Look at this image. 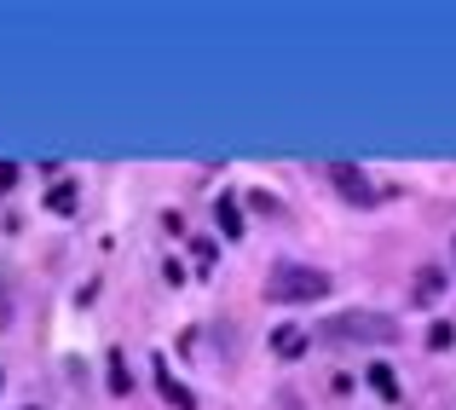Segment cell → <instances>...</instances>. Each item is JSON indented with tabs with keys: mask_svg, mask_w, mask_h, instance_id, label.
Segmentation results:
<instances>
[{
	"mask_svg": "<svg viewBox=\"0 0 456 410\" xmlns=\"http://www.w3.org/2000/svg\"><path fill=\"white\" fill-rule=\"evenodd\" d=\"M312 341L318 347H387L399 341V318H387V312H335V318H323L318 330H312Z\"/></svg>",
	"mask_w": 456,
	"mask_h": 410,
	"instance_id": "1",
	"label": "cell"
},
{
	"mask_svg": "<svg viewBox=\"0 0 456 410\" xmlns=\"http://www.w3.org/2000/svg\"><path fill=\"white\" fill-rule=\"evenodd\" d=\"M323 295H330V272H318V266L278 260L266 272V300H278V307H306V300H323Z\"/></svg>",
	"mask_w": 456,
	"mask_h": 410,
	"instance_id": "2",
	"label": "cell"
},
{
	"mask_svg": "<svg viewBox=\"0 0 456 410\" xmlns=\"http://www.w3.org/2000/svg\"><path fill=\"white\" fill-rule=\"evenodd\" d=\"M323 174H330V185L341 191V202H353V209H376V202H381L376 179H370V174H364L358 162H330Z\"/></svg>",
	"mask_w": 456,
	"mask_h": 410,
	"instance_id": "3",
	"label": "cell"
},
{
	"mask_svg": "<svg viewBox=\"0 0 456 410\" xmlns=\"http://www.w3.org/2000/svg\"><path fill=\"white\" fill-rule=\"evenodd\" d=\"M156 393H162L174 410H197V393L185 388V381H174V370H167V358H156Z\"/></svg>",
	"mask_w": 456,
	"mask_h": 410,
	"instance_id": "4",
	"label": "cell"
},
{
	"mask_svg": "<svg viewBox=\"0 0 456 410\" xmlns=\"http://www.w3.org/2000/svg\"><path fill=\"white\" fill-rule=\"evenodd\" d=\"M439 295H445V266H422L416 283H411V300H416V307H434Z\"/></svg>",
	"mask_w": 456,
	"mask_h": 410,
	"instance_id": "5",
	"label": "cell"
},
{
	"mask_svg": "<svg viewBox=\"0 0 456 410\" xmlns=\"http://www.w3.org/2000/svg\"><path fill=\"white\" fill-rule=\"evenodd\" d=\"M214 220H220L225 243H237V237H243V209H237L232 191H220V197H214Z\"/></svg>",
	"mask_w": 456,
	"mask_h": 410,
	"instance_id": "6",
	"label": "cell"
},
{
	"mask_svg": "<svg viewBox=\"0 0 456 410\" xmlns=\"http://www.w3.org/2000/svg\"><path fill=\"white\" fill-rule=\"evenodd\" d=\"M306 330H295V324H278V330H272V353H278V358H301L306 353Z\"/></svg>",
	"mask_w": 456,
	"mask_h": 410,
	"instance_id": "7",
	"label": "cell"
},
{
	"mask_svg": "<svg viewBox=\"0 0 456 410\" xmlns=\"http://www.w3.org/2000/svg\"><path fill=\"white\" fill-rule=\"evenodd\" d=\"M364 381H370V388H376V399H387V405L399 399V376H393L387 365H370V370H364Z\"/></svg>",
	"mask_w": 456,
	"mask_h": 410,
	"instance_id": "8",
	"label": "cell"
},
{
	"mask_svg": "<svg viewBox=\"0 0 456 410\" xmlns=\"http://www.w3.org/2000/svg\"><path fill=\"white\" fill-rule=\"evenodd\" d=\"M76 202H81L76 185H53V191H46V209H53V214H76Z\"/></svg>",
	"mask_w": 456,
	"mask_h": 410,
	"instance_id": "9",
	"label": "cell"
},
{
	"mask_svg": "<svg viewBox=\"0 0 456 410\" xmlns=\"http://www.w3.org/2000/svg\"><path fill=\"white\" fill-rule=\"evenodd\" d=\"M127 388H134V376H127L122 353H110V393H116V399H127Z\"/></svg>",
	"mask_w": 456,
	"mask_h": 410,
	"instance_id": "10",
	"label": "cell"
},
{
	"mask_svg": "<svg viewBox=\"0 0 456 410\" xmlns=\"http://www.w3.org/2000/svg\"><path fill=\"white\" fill-rule=\"evenodd\" d=\"M451 341H456V330H451V324H434V330H428V347H434V353H445Z\"/></svg>",
	"mask_w": 456,
	"mask_h": 410,
	"instance_id": "11",
	"label": "cell"
},
{
	"mask_svg": "<svg viewBox=\"0 0 456 410\" xmlns=\"http://www.w3.org/2000/svg\"><path fill=\"white\" fill-rule=\"evenodd\" d=\"M0 330H12V289H6V272H0Z\"/></svg>",
	"mask_w": 456,
	"mask_h": 410,
	"instance_id": "12",
	"label": "cell"
},
{
	"mask_svg": "<svg viewBox=\"0 0 456 410\" xmlns=\"http://www.w3.org/2000/svg\"><path fill=\"white\" fill-rule=\"evenodd\" d=\"M18 185V162H0V191H12Z\"/></svg>",
	"mask_w": 456,
	"mask_h": 410,
	"instance_id": "13",
	"label": "cell"
},
{
	"mask_svg": "<svg viewBox=\"0 0 456 410\" xmlns=\"http://www.w3.org/2000/svg\"><path fill=\"white\" fill-rule=\"evenodd\" d=\"M278 410H301V399H295V393H278Z\"/></svg>",
	"mask_w": 456,
	"mask_h": 410,
	"instance_id": "14",
	"label": "cell"
},
{
	"mask_svg": "<svg viewBox=\"0 0 456 410\" xmlns=\"http://www.w3.org/2000/svg\"><path fill=\"white\" fill-rule=\"evenodd\" d=\"M0 381H6V376H0Z\"/></svg>",
	"mask_w": 456,
	"mask_h": 410,
	"instance_id": "15",
	"label": "cell"
}]
</instances>
